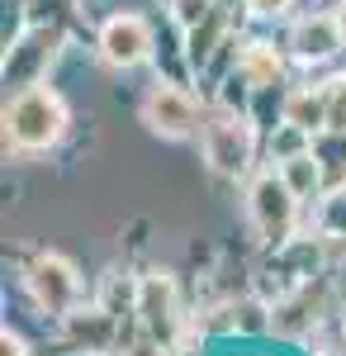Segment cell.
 I'll list each match as a JSON object with an SVG mask.
<instances>
[{
  "label": "cell",
  "instance_id": "cell-18",
  "mask_svg": "<svg viewBox=\"0 0 346 356\" xmlns=\"http://www.w3.org/2000/svg\"><path fill=\"white\" fill-rule=\"evenodd\" d=\"M176 5H186V0H166V10H176Z\"/></svg>",
  "mask_w": 346,
  "mask_h": 356
},
{
  "label": "cell",
  "instance_id": "cell-19",
  "mask_svg": "<svg viewBox=\"0 0 346 356\" xmlns=\"http://www.w3.org/2000/svg\"><path fill=\"white\" fill-rule=\"evenodd\" d=\"M342 337H346V304H342Z\"/></svg>",
  "mask_w": 346,
  "mask_h": 356
},
{
  "label": "cell",
  "instance_id": "cell-13",
  "mask_svg": "<svg viewBox=\"0 0 346 356\" xmlns=\"http://www.w3.org/2000/svg\"><path fill=\"white\" fill-rule=\"evenodd\" d=\"M318 238L346 247V191H327L318 200Z\"/></svg>",
  "mask_w": 346,
  "mask_h": 356
},
{
  "label": "cell",
  "instance_id": "cell-1",
  "mask_svg": "<svg viewBox=\"0 0 346 356\" xmlns=\"http://www.w3.org/2000/svg\"><path fill=\"white\" fill-rule=\"evenodd\" d=\"M72 129V105L48 81L24 86L5 105V147L15 152H53Z\"/></svg>",
  "mask_w": 346,
  "mask_h": 356
},
{
  "label": "cell",
  "instance_id": "cell-15",
  "mask_svg": "<svg viewBox=\"0 0 346 356\" xmlns=\"http://www.w3.org/2000/svg\"><path fill=\"white\" fill-rule=\"evenodd\" d=\"M242 10H247L252 19H280V15L294 10V0H242Z\"/></svg>",
  "mask_w": 346,
  "mask_h": 356
},
{
  "label": "cell",
  "instance_id": "cell-14",
  "mask_svg": "<svg viewBox=\"0 0 346 356\" xmlns=\"http://www.w3.org/2000/svg\"><path fill=\"white\" fill-rule=\"evenodd\" d=\"M327 129L322 134H346V72L327 76Z\"/></svg>",
  "mask_w": 346,
  "mask_h": 356
},
{
  "label": "cell",
  "instance_id": "cell-5",
  "mask_svg": "<svg viewBox=\"0 0 346 356\" xmlns=\"http://www.w3.org/2000/svg\"><path fill=\"white\" fill-rule=\"evenodd\" d=\"M133 314H138V332H142V337H152L161 352H176V347H181L186 314H181V290H176L171 271L138 275V285H133Z\"/></svg>",
  "mask_w": 346,
  "mask_h": 356
},
{
  "label": "cell",
  "instance_id": "cell-2",
  "mask_svg": "<svg viewBox=\"0 0 346 356\" xmlns=\"http://www.w3.org/2000/svg\"><path fill=\"white\" fill-rule=\"evenodd\" d=\"M199 152L218 181H252L256 176V152H261V134L252 124L247 110L233 105H218L204 114V129H199Z\"/></svg>",
  "mask_w": 346,
  "mask_h": 356
},
{
  "label": "cell",
  "instance_id": "cell-9",
  "mask_svg": "<svg viewBox=\"0 0 346 356\" xmlns=\"http://www.w3.org/2000/svg\"><path fill=\"white\" fill-rule=\"evenodd\" d=\"M285 48H290V57L299 67H322V62H332V57L342 53V33H337L332 10H327V15H304V19H294Z\"/></svg>",
  "mask_w": 346,
  "mask_h": 356
},
{
  "label": "cell",
  "instance_id": "cell-12",
  "mask_svg": "<svg viewBox=\"0 0 346 356\" xmlns=\"http://www.w3.org/2000/svg\"><path fill=\"white\" fill-rule=\"evenodd\" d=\"M275 166H280V176L294 186V195H299L304 204L322 200V191H327V171H322V157L313 152V143L299 147V152H290V157H280Z\"/></svg>",
  "mask_w": 346,
  "mask_h": 356
},
{
  "label": "cell",
  "instance_id": "cell-6",
  "mask_svg": "<svg viewBox=\"0 0 346 356\" xmlns=\"http://www.w3.org/2000/svg\"><path fill=\"white\" fill-rule=\"evenodd\" d=\"M138 119H142V129H147L152 138H161V143H186V138H199V129H204L199 100L190 95L186 86L161 81V76L142 90Z\"/></svg>",
  "mask_w": 346,
  "mask_h": 356
},
{
  "label": "cell",
  "instance_id": "cell-4",
  "mask_svg": "<svg viewBox=\"0 0 346 356\" xmlns=\"http://www.w3.org/2000/svg\"><path fill=\"white\" fill-rule=\"evenodd\" d=\"M24 290L43 318H72L81 309V295H85L81 266L67 252H38L24 266Z\"/></svg>",
  "mask_w": 346,
  "mask_h": 356
},
{
  "label": "cell",
  "instance_id": "cell-8",
  "mask_svg": "<svg viewBox=\"0 0 346 356\" xmlns=\"http://www.w3.org/2000/svg\"><path fill=\"white\" fill-rule=\"evenodd\" d=\"M57 43H62V33H57V29H48V24L24 29V33L5 48V67H0L5 86L24 90V86L48 81V72H53V62H57Z\"/></svg>",
  "mask_w": 346,
  "mask_h": 356
},
{
  "label": "cell",
  "instance_id": "cell-7",
  "mask_svg": "<svg viewBox=\"0 0 346 356\" xmlns=\"http://www.w3.org/2000/svg\"><path fill=\"white\" fill-rule=\"evenodd\" d=\"M152 53H157V29L133 10L109 15L100 24V33H95V57L109 72H138V67L152 62Z\"/></svg>",
  "mask_w": 346,
  "mask_h": 356
},
{
  "label": "cell",
  "instance_id": "cell-17",
  "mask_svg": "<svg viewBox=\"0 0 346 356\" xmlns=\"http://www.w3.org/2000/svg\"><path fill=\"white\" fill-rule=\"evenodd\" d=\"M332 19H337V33H342V48H346V0L332 5Z\"/></svg>",
  "mask_w": 346,
  "mask_h": 356
},
{
  "label": "cell",
  "instance_id": "cell-11",
  "mask_svg": "<svg viewBox=\"0 0 346 356\" xmlns=\"http://www.w3.org/2000/svg\"><path fill=\"white\" fill-rule=\"evenodd\" d=\"M280 124H290L299 134L318 138L327 129V86H294L285 90V100H280Z\"/></svg>",
  "mask_w": 346,
  "mask_h": 356
},
{
  "label": "cell",
  "instance_id": "cell-10",
  "mask_svg": "<svg viewBox=\"0 0 346 356\" xmlns=\"http://www.w3.org/2000/svg\"><path fill=\"white\" fill-rule=\"evenodd\" d=\"M233 72H238L242 86H252V90H270V86L285 81V53H280L275 43H266V38H252V43H242Z\"/></svg>",
  "mask_w": 346,
  "mask_h": 356
},
{
  "label": "cell",
  "instance_id": "cell-16",
  "mask_svg": "<svg viewBox=\"0 0 346 356\" xmlns=\"http://www.w3.org/2000/svg\"><path fill=\"white\" fill-rule=\"evenodd\" d=\"M0 356H28L24 337H19V332L10 328V323H5V328H0Z\"/></svg>",
  "mask_w": 346,
  "mask_h": 356
},
{
  "label": "cell",
  "instance_id": "cell-3",
  "mask_svg": "<svg viewBox=\"0 0 346 356\" xmlns=\"http://www.w3.org/2000/svg\"><path fill=\"white\" fill-rule=\"evenodd\" d=\"M247 219L256 228V238L266 247H280L299 233L304 219V200L294 195V186L280 176V166H266L247 181Z\"/></svg>",
  "mask_w": 346,
  "mask_h": 356
}]
</instances>
